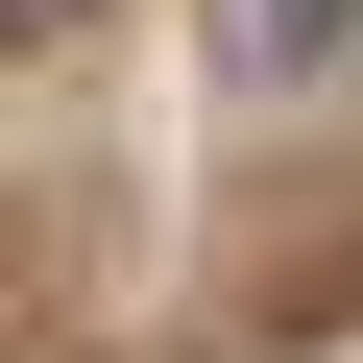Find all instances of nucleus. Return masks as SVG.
I'll use <instances>...</instances> for the list:
<instances>
[{"instance_id": "1", "label": "nucleus", "mask_w": 363, "mask_h": 363, "mask_svg": "<svg viewBox=\"0 0 363 363\" xmlns=\"http://www.w3.org/2000/svg\"><path fill=\"white\" fill-rule=\"evenodd\" d=\"M218 73H242V97H315V73H363V0H218Z\"/></svg>"}, {"instance_id": "2", "label": "nucleus", "mask_w": 363, "mask_h": 363, "mask_svg": "<svg viewBox=\"0 0 363 363\" xmlns=\"http://www.w3.org/2000/svg\"><path fill=\"white\" fill-rule=\"evenodd\" d=\"M0 25H73V0H0Z\"/></svg>"}]
</instances>
